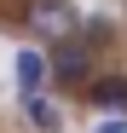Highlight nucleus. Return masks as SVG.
I'll use <instances>...</instances> for the list:
<instances>
[{
	"label": "nucleus",
	"instance_id": "nucleus-3",
	"mask_svg": "<svg viewBox=\"0 0 127 133\" xmlns=\"http://www.w3.org/2000/svg\"><path fill=\"white\" fill-rule=\"evenodd\" d=\"M81 93H87V104L104 110V116H127V75H93Z\"/></svg>",
	"mask_w": 127,
	"mask_h": 133
},
{
	"label": "nucleus",
	"instance_id": "nucleus-5",
	"mask_svg": "<svg viewBox=\"0 0 127 133\" xmlns=\"http://www.w3.org/2000/svg\"><path fill=\"white\" fill-rule=\"evenodd\" d=\"M17 104H23V116H29L35 133H64V110H58L46 93H29V98H17Z\"/></svg>",
	"mask_w": 127,
	"mask_h": 133
},
{
	"label": "nucleus",
	"instance_id": "nucleus-6",
	"mask_svg": "<svg viewBox=\"0 0 127 133\" xmlns=\"http://www.w3.org/2000/svg\"><path fill=\"white\" fill-rule=\"evenodd\" d=\"M98 133H127V116H104V122H98Z\"/></svg>",
	"mask_w": 127,
	"mask_h": 133
},
{
	"label": "nucleus",
	"instance_id": "nucleus-1",
	"mask_svg": "<svg viewBox=\"0 0 127 133\" xmlns=\"http://www.w3.org/2000/svg\"><path fill=\"white\" fill-rule=\"evenodd\" d=\"M23 29L35 35V46H64L81 35L75 0H23Z\"/></svg>",
	"mask_w": 127,
	"mask_h": 133
},
{
	"label": "nucleus",
	"instance_id": "nucleus-2",
	"mask_svg": "<svg viewBox=\"0 0 127 133\" xmlns=\"http://www.w3.org/2000/svg\"><path fill=\"white\" fill-rule=\"evenodd\" d=\"M46 81L58 87V93H75V87H87L93 81V46L87 41H64V46H52L46 52Z\"/></svg>",
	"mask_w": 127,
	"mask_h": 133
},
{
	"label": "nucleus",
	"instance_id": "nucleus-4",
	"mask_svg": "<svg viewBox=\"0 0 127 133\" xmlns=\"http://www.w3.org/2000/svg\"><path fill=\"white\" fill-rule=\"evenodd\" d=\"M40 87H46V52H40V46H23V52H17V98L40 93Z\"/></svg>",
	"mask_w": 127,
	"mask_h": 133
}]
</instances>
